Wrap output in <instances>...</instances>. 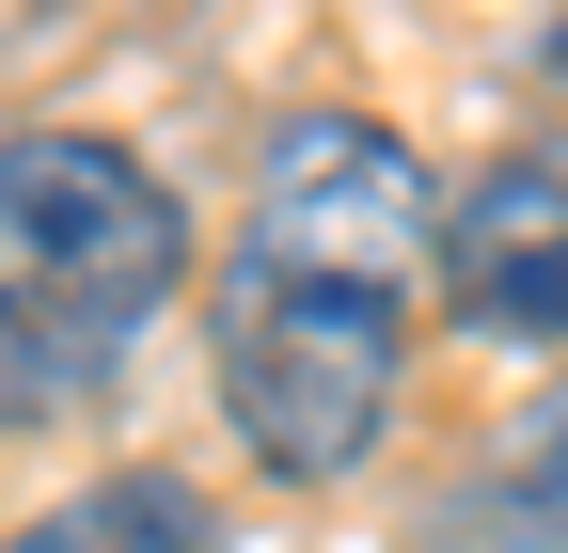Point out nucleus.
<instances>
[{
  "label": "nucleus",
  "instance_id": "4",
  "mask_svg": "<svg viewBox=\"0 0 568 553\" xmlns=\"http://www.w3.org/2000/svg\"><path fill=\"white\" fill-rule=\"evenodd\" d=\"M0 553H222V506H205L190 474H95V491L32 506Z\"/></svg>",
  "mask_w": 568,
  "mask_h": 553
},
{
  "label": "nucleus",
  "instance_id": "2",
  "mask_svg": "<svg viewBox=\"0 0 568 553\" xmlns=\"http://www.w3.org/2000/svg\"><path fill=\"white\" fill-rule=\"evenodd\" d=\"M190 269V205L95 127H17L0 143V428L111 395V364L159 332Z\"/></svg>",
  "mask_w": 568,
  "mask_h": 553
},
{
  "label": "nucleus",
  "instance_id": "5",
  "mask_svg": "<svg viewBox=\"0 0 568 553\" xmlns=\"http://www.w3.org/2000/svg\"><path fill=\"white\" fill-rule=\"evenodd\" d=\"M506 506H521L537 537H568V395L537 411V428H521V459H506Z\"/></svg>",
  "mask_w": 568,
  "mask_h": 553
},
{
  "label": "nucleus",
  "instance_id": "3",
  "mask_svg": "<svg viewBox=\"0 0 568 553\" xmlns=\"http://www.w3.org/2000/svg\"><path fill=\"white\" fill-rule=\"evenodd\" d=\"M443 301L506 349H568V143H506L443 205Z\"/></svg>",
  "mask_w": 568,
  "mask_h": 553
},
{
  "label": "nucleus",
  "instance_id": "1",
  "mask_svg": "<svg viewBox=\"0 0 568 553\" xmlns=\"http://www.w3.org/2000/svg\"><path fill=\"white\" fill-rule=\"evenodd\" d=\"M443 269V190L395 127L301 111L253 143L222 285H205V364H222V428L253 474L332 491L364 474L410 380V285Z\"/></svg>",
  "mask_w": 568,
  "mask_h": 553
}]
</instances>
